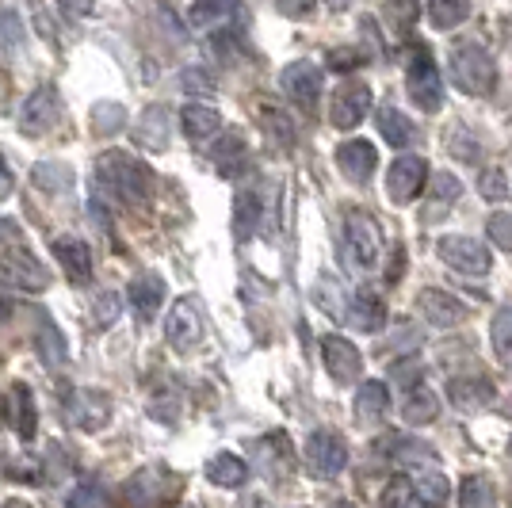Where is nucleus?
Returning <instances> with one entry per match:
<instances>
[{
    "label": "nucleus",
    "instance_id": "57",
    "mask_svg": "<svg viewBox=\"0 0 512 508\" xmlns=\"http://www.w3.org/2000/svg\"><path fill=\"white\" fill-rule=\"evenodd\" d=\"M4 233H12V226H8V222H4V218H0V237H4Z\"/></svg>",
    "mask_w": 512,
    "mask_h": 508
},
{
    "label": "nucleus",
    "instance_id": "55",
    "mask_svg": "<svg viewBox=\"0 0 512 508\" xmlns=\"http://www.w3.org/2000/svg\"><path fill=\"white\" fill-rule=\"evenodd\" d=\"M62 8L69 16H88L92 12V0H62Z\"/></svg>",
    "mask_w": 512,
    "mask_h": 508
},
{
    "label": "nucleus",
    "instance_id": "10",
    "mask_svg": "<svg viewBox=\"0 0 512 508\" xmlns=\"http://www.w3.org/2000/svg\"><path fill=\"white\" fill-rule=\"evenodd\" d=\"M279 88L291 104H299L302 111H314L321 96V69L314 62H291L279 73Z\"/></svg>",
    "mask_w": 512,
    "mask_h": 508
},
{
    "label": "nucleus",
    "instance_id": "36",
    "mask_svg": "<svg viewBox=\"0 0 512 508\" xmlns=\"http://www.w3.org/2000/svg\"><path fill=\"white\" fill-rule=\"evenodd\" d=\"M35 348H39V356H43L46 367H58L65 363V340L62 333L54 329V321L43 314V325H39V333H35Z\"/></svg>",
    "mask_w": 512,
    "mask_h": 508
},
{
    "label": "nucleus",
    "instance_id": "38",
    "mask_svg": "<svg viewBox=\"0 0 512 508\" xmlns=\"http://www.w3.org/2000/svg\"><path fill=\"white\" fill-rule=\"evenodd\" d=\"M31 180H35L43 191H50V195H58V191L73 188V169H69V165L43 161V165H35V169H31Z\"/></svg>",
    "mask_w": 512,
    "mask_h": 508
},
{
    "label": "nucleus",
    "instance_id": "22",
    "mask_svg": "<svg viewBox=\"0 0 512 508\" xmlns=\"http://www.w3.org/2000/svg\"><path fill=\"white\" fill-rule=\"evenodd\" d=\"M402 417L409 424H432L440 417V398L436 390H428L425 382H413L406 390V402H402Z\"/></svg>",
    "mask_w": 512,
    "mask_h": 508
},
{
    "label": "nucleus",
    "instance_id": "15",
    "mask_svg": "<svg viewBox=\"0 0 512 508\" xmlns=\"http://www.w3.org/2000/svg\"><path fill=\"white\" fill-rule=\"evenodd\" d=\"M165 295H169V287H165V279L157 276V272H142V276L130 279V287H127L130 306H134V314L142 321L157 318V310L165 306Z\"/></svg>",
    "mask_w": 512,
    "mask_h": 508
},
{
    "label": "nucleus",
    "instance_id": "46",
    "mask_svg": "<svg viewBox=\"0 0 512 508\" xmlns=\"http://www.w3.org/2000/svg\"><path fill=\"white\" fill-rule=\"evenodd\" d=\"M478 191H482L486 199H493V203H501V199L509 195V180H505V172H501V169H486L482 176H478Z\"/></svg>",
    "mask_w": 512,
    "mask_h": 508
},
{
    "label": "nucleus",
    "instance_id": "48",
    "mask_svg": "<svg viewBox=\"0 0 512 508\" xmlns=\"http://www.w3.org/2000/svg\"><path fill=\"white\" fill-rule=\"evenodd\" d=\"M69 505H73V508H81V505H111V497H107L100 486H81V489H73V493H69Z\"/></svg>",
    "mask_w": 512,
    "mask_h": 508
},
{
    "label": "nucleus",
    "instance_id": "41",
    "mask_svg": "<svg viewBox=\"0 0 512 508\" xmlns=\"http://www.w3.org/2000/svg\"><path fill=\"white\" fill-rule=\"evenodd\" d=\"M417 16H421V4L417 0H383V20L394 31H402V35L417 23Z\"/></svg>",
    "mask_w": 512,
    "mask_h": 508
},
{
    "label": "nucleus",
    "instance_id": "21",
    "mask_svg": "<svg viewBox=\"0 0 512 508\" xmlns=\"http://www.w3.org/2000/svg\"><path fill=\"white\" fill-rule=\"evenodd\" d=\"M237 16H241V0H195L192 12H188V23L207 31V27H226Z\"/></svg>",
    "mask_w": 512,
    "mask_h": 508
},
{
    "label": "nucleus",
    "instance_id": "50",
    "mask_svg": "<svg viewBox=\"0 0 512 508\" xmlns=\"http://www.w3.org/2000/svg\"><path fill=\"white\" fill-rule=\"evenodd\" d=\"M356 65H363V54H356V50H329V69L348 73V69H356Z\"/></svg>",
    "mask_w": 512,
    "mask_h": 508
},
{
    "label": "nucleus",
    "instance_id": "39",
    "mask_svg": "<svg viewBox=\"0 0 512 508\" xmlns=\"http://www.w3.org/2000/svg\"><path fill=\"white\" fill-rule=\"evenodd\" d=\"M161 470H153V466H146V470H138L134 478H130L127 486V497L134 501V505H153V501H161Z\"/></svg>",
    "mask_w": 512,
    "mask_h": 508
},
{
    "label": "nucleus",
    "instance_id": "49",
    "mask_svg": "<svg viewBox=\"0 0 512 508\" xmlns=\"http://www.w3.org/2000/svg\"><path fill=\"white\" fill-rule=\"evenodd\" d=\"M115 314H119V295H104L100 302H96V314H92V325H96V329H107V325L115 321Z\"/></svg>",
    "mask_w": 512,
    "mask_h": 508
},
{
    "label": "nucleus",
    "instance_id": "29",
    "mask_svg": "<svg viewBox=\"0 0 512 508\" xmlns=\"http://www.w3.org/2000/svg\"><path fill=\"white\" fill-rule=\"evenodd\" d=\"M386 409H390V390H386L383 382H363L360 390H356V417L363 424L383 421Z\"/></svg>",
    "mask_w": 512,
    "mask_h": 508
},
{
    "label": "nucleus",
    "instance_id": "1",
    "mask_svg": "<svg viewBox=\"0 0 512 508\" xmlns=\"http://www.w3.org/2000/svg\"><path fill=\"white\" fill-rule=\"evenodd\" d=\"M96 176H100V184H104L115 199H123L130 207H142V203L150 199L153 172L146 169L142 161H134L130 153H104V157L96 161Z\"/></svg>",
    "mask_w": 512,
    "mask_h": 508
},
{
    "label": "nucleus",
    "instance_id": "33",
    "mask_svg": "<svg viewBox=\"0 0 512 508\" xmlns=\"http://www.w3.org/2000/svg\"><path fill=\"white\" fill-rule=\"evenodd\" d=\"M379 130H383V138L390 142L394 149H406L413 142V123H409V115H402L398 107H383L379 111Z\"/></svg>",
    "mask_w": 512,
    "mask_h": 508
},
{
    "label": "nucleus",
    "instance_id": "3",
    "mask_svg": "<svg viewBox=\"0 0 512 508\" xmlns=\"http://www.w3.org/2000/svg\"><path fill=\"white\" fill-rule=\"evenodd\" d=\"M451 77L467 96H490L497 85V65L478 43H459L451 50Z\"/></svg>",
    "mask_w": 512,
    "mask_h": 508
},
{
    "label": "nucleus",
    "instance_id": "52",
    "mask_svg": "<svg viewBox=\"0 0 512 508\" xmlns=\"http://www.w3.org/2000/svg\"><path fill=\"white\" fill-rule=\"evenodd\" d=\"M314 4H318V0H276V8L283 12V16H291V20L310 16V12H314Z\"/></svg>",
    "mask_w": 512,
    "mask_h": 508
},
{
    "label": "nucleus",
    "instance_id": "17",
    "mask_svg": "<svg viewBox=\"0 0 512 508\" xmlns=\"http://www.w3.org/2000/svg\"><path fill=\"white\" fill-rule=\"evenodd\" d=\"M256 459H260V466H264L268 478L283 482V478L291 474V466H295V451H291V444H287V436L276 432V436H264V440H260Z\"/></svg>",
    "mask_w": 512,
    "mask_h": 508
},
{
    "label": "nucleus",
    "instance_id": "20",
    "mask_svg": "<svg viewBox=\"0 0 512 508\" xmlns=\"http://www.w3.org/2000/svg\"><path fill=\"white\" fill-rule=\"evenodd\" d=\"M348 321L363 329V333H379L386 325V306L379 295H371V291H356L352 302H348Z\"/></svg>",
    "mask_w": 512,
    "mask_h": 508
},
{
    "label": "nucleus",
    "instance_id": "53",
    "mask_svg": "<svg viewBox=\"0 0 512 508\" xmlns=\"http://www.w3.org/2000/svg\"><path fill=\"white\" fill-rule=\"evenodd\" d=\"M16 188V176H12V165L4 161V153H0V199H8Z\"/></svg>",
    "mask_w": 512,
    "mask_h": 508
},
{
    "label": "nucleus",
    "instance_id": "32",
    "mask_svg": "<svg viewBox=\"0 0 512 508\" xmlns=\"http://www.w3.org/2000/svg\"><path fill=\"white\" fill-rule=\"evenodd\" d=\"M260 127H264V134H268L276 146H283V149L295 146V123H291L287 111H279V107H272V104H260Z\"/></svg>",
    "mask_w": 512,
    "mask_h": 508
},
{
    "label": "nucleus",
    "instance_id": "23",
    "mask_svg": "<svg viewBox=\"0 0 512 508\" xmlns=\"http://www.w3.org/2000/svg\"><path fill=\"white\" fill-rule=\"evenodd\" d=\"M448 390L455 409H463V413H474V409L493 402V382L482 379V375H474V379H451Z\"/></svg>",
    "mask_w": 512,
    "mask_h": 508
},
{
    "label": "nucleus",
    "instance_id": "4",
    "mask_svg": "<svg viewBox=\"0 0 512 508\" xmlns=\"http://www.w3.org/2000/svg\"><path fill=\"white\" fill-rule=\"evenodd\" d=\"M406 88H409V100L421 107V111H440L444 104V81H440V69L432 62L425 46H413L406 65Z\"/></svg>",
    "mask_w": 512,
    "mask_h": 508
},
{
    "label": "nucleus",
    "instance_id": "43",
    "mask_svg": "<svg viewBox=\"0 0 512 508\" xmlns=\"http://www.w3.org/2000/svg\"><path fill=\"white\" fill-rule=\"evenodd\" d=\"M459 505H467V508L493 505V486L486 478H467L463 489H459Z\"/></svg>",
    "mask_w": 512,
    "mask_h": 508
},
{
    "label": "nucleus",
    "instance_id": "28",
    "mask_svg": "<svg viewBox=\"0 0 512 508\" xmlns=\"http://www.w3.org/2000/svg\"><path fill=\"white\" fill-rule=\"evenodd\" d=\"M214 165L226 180H234L237 172L245 169V138L237 130H226L218 142H214Z\"/></svg>",
    "mask_w": 512,
    "mask_h": 508
},
{
    "label": "nucleus",
    "instance_id": "26",
    "mask_svg": "<svg viewBox=\"0 0 512 508\" xmlns=\"http://www.w3.org/2000/svg\"><path fill=\"white\" fill-rule=\"evenodd\" d=\"M134 142H138V146H150V149L169 146V111H165L161 104L146 107L142 119H138V127H134Z\"/></svg>",
    "mask_w": 512,
    "mask_h": 508
},
{
    "label": "nucleus",
    "instance_id": "31",
    "mask_svg": "<svg viewBox=\"0 0 512 508\" xmlns=\"http://www.w3.org/2000/svg\"><path fill=\"white\" fill-rule=\"evenodd\" d=\"M379 451H383L386 459H394V463L402 466H425L428 459H432V447L421 444V440H406V436H390V440H383L379 444Z\"/></svg>",
    "mask_w": 512,
    "mask_h": 508
},
{
    "label": "nucleus",
    "instance_id": "18",
    "mask_svg": "<svg viewBox=\"0 0 512 508\" xmlns=\"http://www.w3.org/2000/svg\"><path fill=\"white\" fill-rule=\"evenodd\" d=\"M8 417H12V428L20 432V440H31L35 428H39V413H35V394L27 382H16L8 390Z\"/></svg>",
    "mask_w": 512,
    "mask_h": 508
},
{
    "label": "nucleus",
    "instance_id": "12",
    "mask_svg": "<svg viewBox=\"0 0 512 508\" xmlns=\"http://www.w3.org/2000/svg\"><path fill=\"white\" fill-rule=\"evenodd\" d=\"M428 180V165L421 157H398L386 172V195L394 203H413Z\"/></svg>",
    "mask_w": 512,
    "mask_h": 508
},
{
    "label": "nucleus",
    "instance_id": "34",
    "mask_svg": "<svg viewBox=\"0 0 512 508\" xmlns=\"http://www.w3.org/2000/svg\"><path fill=\"white\" fill-rule=\"evenodd\" d=\"M470 16V0H428V23L436 31H451Z\"/></svg>",
    "mask_w": 512,
    "mask_h": 508
},
{
    "label": "nucleus",
    "instance_id": "19",
    "mask_svg": "<svg viewBox=\"0 0 512 508\" xmlns=\"http://www.w3.org/2000/svg\"><path fill=\"white\" fill-rule=\"evenodd\" d=\"M54 256L62 260L65 276L73 279V283H85L92 276V249H88L81 237H62V241H54Z\"/></svg>",
    "mask_w": 512,
    "mask_h": 508
},
{
    "label": "nucleus",
    "instance_id": "16",
    "mask_svg": "<svg viewBox=\"0 0 512 508\" xmlns=\"http://www.w3.org/2000/svg\"><path fill=\"white\" fill-rule=\"evenodd\" d=\"M337 165H341V172L352 184H363L375 172V165H379V149L371 146V142H363V138H352V142H344L337 149Z\"/></svg>",
    "mask_w": 512,
    "mask_h": 508
},
{
    "label": "nucleus",
    "instance_id": "54",
    "mask_svg": "<svg viewBox=\"0 0 512 508\" xmlns=\"http://www.w3.org/2000/svg\"><path fill=\"white\" fill-rule=\"evenodd\" d=\"M402 272H406V253H402V249H394V256H390V272H386V279H390V283H398V279H402Z\"/></svg>",
    "mask_w": 512,
    "mask_h": 508
},
{
    "label": "nucleus",
    "instance_id": "51",
    "mask_svg": "<svg viewBox=\"0 0 512 508\" xmlns=\"http://www.w3.org/2000/svg\"><path fill=\"white\" fill-rule=\"evenodd\" d=\"M214 54L222 58V62H237V54H241V43H237L234 35H214Z\"/></svg>",
    "mask_w": 512,
    "mask_h": 508
},
{
    "label": "nucleus",
    "instance_id": "13",
    "mask_svg": "<svg viewBox=\"0 0 512 508\" xmlns=\"http://www.w3.org/2000/svg\"><path fill=\"white\" fill-rule=\"evenodd\" d=\"M321 360H325V371L333 375V379L341 382V386H348V382H356L360 379V371H363V356H360V348L352 344V340H344V337H325L321 340Z\"/></svg>",
    "mask_w": 512,
    "mask_h": 508
},
{
    "label": "nucleus",
    "instance_id": "25",
    "mask_svg": "<svg viewBox=\"0 0 512 508\" xmlns=\"http://www.w3.org/2000/svg\"><path fill=\"white\" fill-rule=\"evenodd\" d=\"M463 195V184H459V176H451V172H436L432 180H428V207L425 211V222H436L440 214L451 211V203Z\"/></svg>",
    "mask_w": 512,
    "mask_h": 508
},
{
    "label": "nucleus",
    "instance_id": "40",
    "mask_svg": "<svg viewBox=\"0 0 512 508\" xmlns=\"http://www.w3.org/2000/svg\"><path fill=\"white\" fill-rule=\"evenodd\" d=\"M386 508L402 505V508H421L428 505L425 497H421V489H417V482H409V478H394L390 486L383 489V497H379Z\"/></svg>",
    "mask_w": 512,
    "mask_h": 508
},
{
    "label": "nucleus",
    "instance_id": "37",
    "mask_svg": "<svg viewBox=\"0 0 512 508\" xmlns=\"http://www.w3.org/2000/svg\"><path fill=\"white\" fill-rule=\"evenodd\" d=\"M490 340H493V352H497V360L505 363V367H512V306H501V310L493 314Z\"/></svg>",
    "mask_w": 512,
    "mask_h": 508
},
{
    "label": "nucleus",
    "instance_id": "8",
    "mask_svg": "<svg viewBox=\"0 0 512 508\" xmlns=\"http://www.w3.org/2000/svg\"><path fill=\"white\" fill-rule=\"evenodd\" d=\"M306 466L314 470V478H337L344 466H348V444L337 432H314L306 440Z\"/></svg>",
    "mask_w": 512,
    "mask_h": 508
},
{
    "label": "nucleus",
    "instance_id": "30",
    "mask_svg": "<svg viewBox=\"0 0 512 508\" xmlns=\"http://www.w3.org/2000/svg\"><path fill=\"white\" fill-rule=\"evenodd\" d=\"M180 127H184L188 138L203 142V138H211L214 130L222 127V115L207 104H184V111H180Z\"/></svg>",
    "mask_w": 512,
    "mask_h": 508
},
{
    "label": "nucleus",
    "instance_id": "5",
    "mask_svg": "<svg viewBox=\"0 0 512 508\" xmlns=\"http://www.w3.org/2000/svg\"><path fill=\"white\" fill-rule=\"evenodd\" d=\"M436 253H440V260H444L448 268H455L459 276H486V272L493 268L490 249H486L478 237H463V233L440 237Z\"/></svg>",
    "mask_w": 512,
    "mask_h": 508
},
{
    "label": "nucleus",
    "instance_id": "44",
    "mask_svg": "<svg viewBox=\"0 0 512 508\" xmlns=\"http://www.w3.org/2000/svg\"><path fill=\"white\" fill-rule=\"evenodd\" d=\"M417 489H421V497H425L428 505H444V501L451 497L448 478H444V474H428V470L417 478Z\"/></svg>",
    "mask_w": 512,
    "mask_h": 508
},
{
    "label": "nucleus",
    "instance_id": "56",
    "mask_svg": "<svg viewBox=\"0 0 512 508\" xmlns=\"http://www.w3.org/2000/svg\"><path fill=\"white\" fill-rule=\"evenodd\" d=\"M348 4H352V0H329V8H337V12H341V8H348Z\"/></svg>",
    "mask_w": 512,
    "mask_h": 508
},
{
    "label": "nucleus",
    "instance_id": "35",
    "mask_svg": "<svg viewBox=\"0 0 512 508\" xmlns=\"http://www.w3.org/2000/svg\"><path fill=\"white\" fill-rule=\"evenodd\" d=\"M260 222V195L256 191H241L234 199V233L241 241H249Z\"/></svg>",
    "mask_w": 512,
    "mask_h": 508
},
{
    "label": "nucleus",
    "instance_id": "7",
    "mask_svg": "<svg viewBox=\"0 0 512 508\" xmlns=\"http://www.w3.org/2000/svg\"><path fill=\"white\" fill-rule=\"evenodd\" d=\"M58 123H62V96H58L54 85H39L20 107V130L39 138V134L54 130Z\"/></svg>",
    "mask_w": 512,
    "mask_h": 508
},
{
    "label": "nucleus",
    "instance_id": "42",
    "mask_svg": "<svg viewBox=\"0 0 512 508\" xmlns=\"http://www.w3.org/2000/svg\"><path fill=\"white\" fill-rule=\"evenodd\" d=\"M123 119H127L123 104H111V100H104V104L92 107V130H96V134H115V130L123 127Z\"/></svg>",
    "mask_w": 512,
    "mask_h": 508
},
{
    "label": "nucleus",
    "instance_id": "24",
    "mask_svg": "<svg viewBox=\"0 0 512 508\" xmlns=\"http://www.w3.org/2000/svg\"><path fill=\"white\" fill-rule=\"evenodd\" d=\"M65 405H69V417L77 428H85V432H96V428H104L107 424V402L100 394H65Z\"/></svg>",
    "mask_w": 512,
    "mask_h": 508
},
{
    "label": "nucleus",
    "instance_id": "6",
    "mask_svg": "<svg viewBox=\"0 0 512 508\" xmlns=\"http://www.w3.org/2000/svg\"><path fill=\"white\" fill-rule=\"evenodd\" d=\"M0 287L12 291H46L50 287V272L39 264V256L23 253V249H8L0 253Z\"/></svg>",
    "mask_w": 512,
    "mask_h": 508
},
{
    "label": "nucleus",
    "instance_id": "45",
    "mask_svg": "<svg viewBox=\"0 0 512 508\" xmlns=\"http://www.w3.org/2000/svg\"><path fill=\"white\" fill-rule=\"evenodd\" d=\"M486 233H490V241L497 245V249L512 253V214H505V211L490 214V222H486Z\"/></svg>",
    "mask_w": 512,
    "mask_h": 508
},
{
    "label": "nucleus",
    "instance_id": "2",
    "mask_svg": "<svg viewBox=\"0 0 512 508\" xmlns=\"http://www.w3.org/2000/svg\"><path fill=\"white\" fill-rule=\"evenodd\" d=\"M379 249H383L379 222L367 211H360V207H352V211L344 214V237H341L344 268H348V272H367V268H375Z\"/></svg>",
    "mask_w": 512,
    "mask_h": 508
},
{
    "label": "nucleus",
    "instance_id": "9",
    "mask_svg": "<svg viewBox=\"0 0 512 508\" xmlns=\"http://www.w3.org/2000/svg\"><path fill=\"white\" fill-rule=\"evenodd\" d=\"M371 104H375L371 85L352 81V85L337 88V96H333V104H329V123H333L337 130L360 127L363 119H367V111H371Z\"/></svg>",
    "mask_w": 512,
    "mask_h": 508
},
{
    "label": "nucleus",
    "instance_id": "47",
    "mask_svg": "<svg viewBox=\"0 0 512 508\" xmlns=\"http://www.w3.org/2000/svg\"><path fill=\"white\" fill-rule=\"evenodd\" d=\"M180 88L192 92V96H211L214 92L211 77H207L203 69H184V73H180Z\"/></svg>",
    "mask_w": 512,
    "mask_h": 508
},
{
    "label": "nucleus",
    "instance_id": "27",
    "mask_svg": "<svg viewBox=\"0 0 512 508\" xmlns=\"http://www.w3.org/2000/svg\"><path fill=\"white\" fill-rule=\"evenodd\" d=\"M207 478L222 489H237L249 482V466L241 463L234 451H218L211 463H207Z\"/></svg>",
    "mask_w": 512,
    "mask_h": 508
},
{
    "label": "nucleus",
    "instance_id": "11",
    "mask_svg": "<svg viewBox=\"0 0 512 508\" xmlns=\"http://www.w3.org/2000/svg\"><path fill=\"white\" fill-rule=\"evenodd\" d=\"M165 337H169V344L176 352H192L195 344L203 340V318H199L195 298H180L172 306L169 321H165Z\"/></svg>",
    "mask_w": 512,
    "mask_h": 508
},
{
    "label": "nucleus",
    "instance_id": "14",
    "mask_svg": "<svg viewBox=\"0 0 512 508\" xmlns=\"http://www.w3.org/2000/svg\"><path fill=\"white\" fill-rule=\"evenodd\" d=\"M417 310H421V318L432 329H451V325H459V321L467 318V306L459 298H451L448 291H436V287H428V291L417 295Z\"/></svg>",
    "mask_w": 512,
    "mask_h": 508
}]
</instances>
